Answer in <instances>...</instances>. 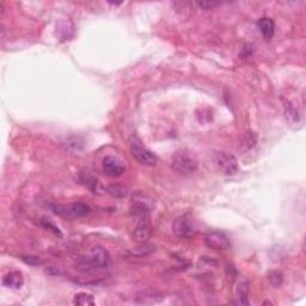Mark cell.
Segmentation results:
<instances>
[{
	"mask_svg": "<svg viewBox=\"0 0 306 306\" xmlns=\"http://www.w3.org/2000/svg\"><path fill=\"white\" fill-rule=\"evenodd\" d=\"M2 285L7 288H12V289H21L24 285V278L23 274L21 272H10L7 273L6 275L2 279Z\"/></svg>",
	"mask_w": 306,
	"mask_h": 306,
	"instance_id": "30bf717a",
	"label": "cell"
},
{
	"mask_svg": "<svg viewBox=\"0 0 306 306\" xmlns=\"http://www.w3.org/2000/svg\"><path fill=\"white\" fill-rule=\"evenodd\" d=\"M79 181L84 184V186L88 187L94 194H102L103 191L102 184L99 183V181L97 180V178H94V176L88 174V172H82V174L79 175Z\"/></svg>",
	"mask_w": 306,
	"mask_h": 306,
	"instance_id": "8fae6325",
	"label": "cell"
},
{
	"mask_svg": "<svg viewBox=\"0 0 306 306\" xmlns=\"http://www.w3.org/2000/svg\"><path fill=\"white\" fill-rule=\"evenodd\" d=\"M73 304L80 305V306H89V305H94V299L91 294L85 293V292H80L74 296L73 299Z\"/></svg>",
	"mask_w": 306,
	"mask_h": 306,
	"instance_id": "9a60e30c",
	"label": "cell"
},
{
	"mask_svg": "<svg viewBox=\"0 0 306 306\" xmlns=\"http://www.w3.org/2000/svg\"><path fill=\"white\" fill-rule=\"evenodd\" d=\"M140 220L135 225L134 230H133V239L138 243H146L148 238L151 237L152 234V225H151L150 218L147 215L140 216Z\"/></svg>",
	"mask_w": 306,
	"mask_h": 306,
	"instance_id": "9c48e42d",
	"label": "cell"
},
{
	"mask_svg": "<svg viewBox=\"0 0 306 306\" xmlns=\"http://www.w3.org/2000/svg\"><path fill=\"white\" fill-rule=\"evenodd\" d=\"M89 259H90L92 267L94 268V270L97 269H105V268L109 267L110 264V256L109 253L105 250L103 246L96 245L90 250L89 254Z\"/></svg>",
	"mask_w": 306,
	"mask_h": 306,
	"instance_id": "ba28073f",
	"label": "cell"
},
{
	"mask_svg": "<svg viewBox=\"0 0 306 306\" xmlns=\"http://www.w3.org/2000/svg\"><path fill=\"white\" fill-rule=\"evenodd\" d=\"M163 296L162 294H147L142 293L141 297H137L135 302L139 303V304H152V303H159L163 300Z\"/></svg>",
	"mask_w": 306,
	"mask_h": 306,
	"instance_id": "2e32d148",
	"label": "cell"
},
{
	"mask_svg": "<svg viewBox=\"0 0 306 306\" xmlns=\"http://www.w3.org/2000/svg\"><path fill=\"white\" fill-rule=\"evenodd\" d=\"M108 193L114 197H123L126 195V190L120 186H110L108 188Z\"/></svg>",
	"mask_w": 306,
	"mask_h": 306,
	"instance_id": "e0dca14e",
	"label": "cell"
},
{
	"mask_svg": "<svg viewBox=\"0 0 306 306\" xmlns=\"http://www.w3.org/2000/svg\"><path fill=\"white\" fill-rule=\"evenodd\" d=\"M249 283L246 280H242L238 286V303L240 305H250L249 302Z\"/></svg>",
	"mask_w": 306,
	"mask_h": 306,
	"instance_id": "4fadbf2b",
	"label": "cell"
},
{
	"mask_svg": "<svg viewBox=\"0 0 306 306\" xmlns=\"http://www.w3.org/2000/svg\"><path fill=\"white\" fill-rule=\"evenodd\" d=\"M102 169L105 175L112 178L121 177L124 174V171H126V166H124L123 162L118 159V157L114 156H107L103 158Z\"/></svg>",
	"mask_w": 306,
	"mask_h": 306,
	"instance_id": "8992f818",
	"label": "cell"
},
{
	"mask_svg": "<svg viewBox=\"0 0 306 306\" xmlns=\"http://www.w3.org/2000/svg\"><path fill=\"white\" fill-rule=\"evenodd\" d=\"M205 243L208 248L214 250H227L231 246L229 235L221 231L208 232L205 237Z\"/></svg>",
	"mask_w": 306,
	"mask_h": 306,
	"instance_id": "52a82bcc",
	"label": "cell"
},
{
	"mask_svg": "<svg viewBox=\"0 0 306 306\" xmlns=\"http://www.w3.org/2000/svg\"><path fill=\"white\" fill-rule=\"evenodd\" d=\"M22 259H23L25 263L31 264V265L42 264V259H40V257H36V256H23L22 257Z\"/></svg>",
	"mask_w": 306,
	"mask_h": 306,
	"instance_id": "44dd1931",
	"label": "cell"
},
{
	"mask_svg": "<svg viewBox=\"0 0 306 306\" xmlns=\"http://www.w3.org/2000/svg\"><path fill=\"white\" fill-rule=\"evenodd\" d=\"M172 231H174L176 237L180 238V239L194 237L197 231V227L193 214L186 213V214L178 216L175 220L174 226H172Z\"/></svg>",
	"mask_w": 306,
	"mask_h": 306,
	"instance_id": "3957f363",
	"label": "cell"
},
{
	"mask_svg": "<svg viewBox=\"0 0 306 306\" xmlns=\"http://www.w3.org/2000/svg\"><path fill=\"white\" fill-rule=\"evenodd\" d=\"M195 4L197 5L199 7H201V9L204 10H210L212 9V7H215L218 6L220 2H216V1H196Z\"/></svg>",
	"mask_w": 306,
	"mask_h": 306,
	"instance_id": "7402d4cb",
	"label": "cell"
},
{
	"mask_svg": "<svg viewBox=\"0 0 306 306\" xmlns=\"http://www.w3.org/2000/svg\"><path fill=\"white\" fill-rule=\"evenodd\" d=\"M152 208L153 200L151 197H148L147 195L141 193V191H137L135 194H133L131 204H129V211H131L133 215H147L152 211Z\"/></svg>",
	"mask_w": 306,
	"mask_h": 306,
	"instance_id": "5b68a950",
	"label": "cell"
},
{
	"mask_svg": "<svg viewBox=\"0 0 306 306\" xmlns=\"http://www.w3.org/2000/svg\"><path fill=\"white\" fill-rule=\"evenodd\" d=\"M257 26H259V31H261V34L263 35L264 39L270 40L273 36H274L275 24L272 18H268V17L261 18V20L259 21V23H257Z\"/></svg>",
	"mask_w": 306,
	"mask_h": 306,
	"instance_id": "7c38bea8",
	"label": "cell"
},
{
	"mask_svg": "<svg viewBox=\"0 0 306 306\" xmlns=\"http://www.w3.org/2000/svg\"><path fill=\"white\" fill-rule=\"evenodd\" d=\"M41 225L43 227H46V229L50 230V231L54 232V234H55L56 235H62L60 230H59V227H56L55 225L51 224L49 220H46V219H43V220L41 221Z\"/></svg>",
	"mask_w": 306,
	"mask_h": 306,
	"instance_id": "d6986e66",
	"label": "cell"
},
{
	"mask_svg": "<svg viewBox=\"0 0 306 306\" xmlns=\"http://www.w3.org/2000/svg\"><path fill=\"white\" fill-rule=\"evenodd\" d=\"M282 274H281L280 272H273L272 274L269 275V281L272 282L273 286L278 287L280 286L281 283H282Z\"/></svg>",
	"mask_w": 306,
	"mask_h": 306,
	"instance_id": "ac0fdd59",
	"label": "cell"
},
{
	"mask_svg": "<svg viewBox=\"0 0 306 306\" xmlns=\"http://www.w3.org/2000/svg\"><path fill=\"white\" fill-rule=\"evenodd\" d=\"M213 161L215 166L223 175L234 176L238 172L239 165H238L237 158L234 154L225 152V151H216L213 154Z\"/></svg>",
	"mask_w": 306,
	"mask_h": 306,
	"instance_id": "277c9868",
	"label": "cell"
},
{
	"mask_svg": "<svg viewBox=\"0 0 306 306\" xmlns=\"http://www.w3.org/2000/svg\"><path fill=\"white\" fill-rule=\"evenodd\" d=\"M129 145H131V152L135 159L139 162L140 164L145 165V166H154L158 162V158L152 151L148 150L147 147L143 146L141 140L139 138L132 135L129 138Z\"/></svg>",
	"mask_w": 306,
	"mask_h": 306,
	"instance_id": "7a4b0ae2",
	"label": "cell"
},
{
	"mask_svg": "<svg viewBox=\"0 0 306 306\" xmlns=\"http://www.w3.org/2000/svg\"><path fill=\"white\" fill-rule=\"evenodd\" d=\"M286 118H288L289 120L293 118L294 121H298L299 113H298V110L294 109L293 107H291V105H286Z\"/></svg>",
	"mask_w": 306,
	"mask_h": 306,
	"instance_id": "ffe728a7",
	"label": "cell"
},
{
	"mask_svg": "<svg viewBox=\"0 0 306 306\" xmlns=\"http://www.w3.org/2000/svg\"><path fill=\"white\" fill-rule=\"evenodd\" d=\"M72 218H78V216H85L91 212L90 206L83 204V202H77V204L71 205Z\"/></svg>",
	"mask_w": 306,
	"mask_h": 306,
	"instance_id": "5bb4252c",
	"label": "cell"
},
{
	"mask_svg": "<svg viewBox=\"0 0 306 306\" xmlns=\"http://www.w3.org/2000/svg\"><path fill=\"white\" fill-rule=\"evenodd\" d=\"M199 166V162L195 154L189 150H180L175 152L171 158V167L181 175L194 174Z\"/></svg>",
	"mask_w": 306,
	"mask_h": 306,
	"instance_id": "6da1fadb",
	"label": "cell"
}]
</instances>
